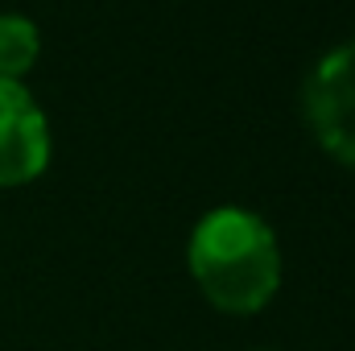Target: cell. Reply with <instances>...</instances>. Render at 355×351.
I'll use <instances>...</instances> for the list:
<instances>
[{"instance_id": "cell-1", "label": "cell", "mask_w": 355, "mask_h": 351, "mask_svg": "<svg viewBox=\"0 0 355 351\" xmlns=\"http://www.w3.org/2000/svg\"><path fill=\"white\" fill-rule=\"evenodd\" d=\"M202 298L223 314H257L281 289V248L261 215L215 207L198 219L186 248Z\"/></svg>"}, {"instance_id": "cell-4", "label": "cell", "mask_w": 355, "mask_h": 351, "mask_svg": "<svg viewBox=\"0 0 355 351\" xmlns=\"http://www.w3.org/2000/svg\"><path fill=\"white\" fill-rule=\"evenodd\" d=\"M42 50V33L29 17L21 12H4L0 17V79H17L37 62Z\"/></svg>"}, {"instance_id": "cell-3", "label": "cell", "mask_w": 355, "mask_h": 351, "mask_svg": "<svg viewBox=\"0 0 355 351\" xmlns=\"http://www.w3.org/2000/svg\"><path fill=\"white\" fill-rule=\"evenodd\" d=\"M50 166L46 112L17 79H0V186L33 182Z\"/></svg>"}, {"instance_id": "cell-2", "label": "cell", "mask_w": 355, "mask_h": 351, "mask_svg": "<svg viewBox=\"0 0 355 351\" xmlns=\"http://www.w3.org/2000/svg\"><path fill=\"white\" fill-rule=\"evenodd\" d=\"M306 120L331 157L355 166V42L322 54L306 79Z\"/></svg>"}]
</instances>
